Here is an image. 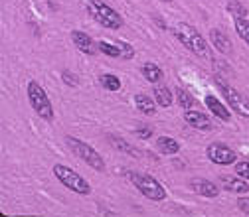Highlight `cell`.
<instances>
[{
  "instance_id": "cell-1",
  "label": "cell",
  "mask_w": 249,
  "mask_h": 217,
  "mask_svg": "<svg viewBox=\"0 0 249 217\" xmlns=\"http://www.w3.org/2000/svg\"><path fill=\"white\" fill-rule=\"evenodd\" d=\"M174 36L178 38V42L186 50H190L194 55H198V57H212V51L208 48V42L204 40V36L198 32L194 26L186 24V22H178L174 26Z\"/></svg>"
},
{
  "instance_id": "cell-2",
  "label": "cell",
  "mask_w": 249,
  "mask_h": 217,
  "mask_svg": "<svg viewBox=\"0 0 249 217\" xmlns=\"http://www.w3.org/2000/svg\"><path fill=\"white\" fill-rule=\"evenodd\" d=\"M26 95H28L30 107L34 109V113H36L40 118H44V120H48V122L53 120V117H55L53 105H52V101H50V97H48L46 89H44L38 81H28Z\"/></svg>"
},
{
  "instance_id": "cell-3",
  "label": "cell",
  "mask_w": 249,
  "mask_h": 217,
  "mask_svg": "<svg viewBox=\"0 0 249 217\" xmlns=\"http://www.w3.org/2000/svg\"><path fill=\"white\" fill-rule=\"evenodd\" d=\"M87 14L95 20L99 26L107 30H119L123 26V18L119 12H115L109 4H105L103 0H87L85 2Z\"/></svg>"
},
{
  "instance_id": "cell-4",
  "label": "cell",
  "mask_w": 249,
  "mask_h": 217,
  "mask_svg": "<svg viewBox=\"0 0 249 217\" xmlns=\"http://www.w3.org/2000/svg\"><path fill=\"white\" fill-rule=\"evenodd\" d=\"M66 144H68V148L75 154V156L81 160V162H85L87 166H91L93 170H97V172H103L105 170V160H103V156L101 154L93 148L91 144H87V142H83V140H79V138H75V136H66Z\"/></svg>"
},
{
  "instance_id": "cell-5",
  "label": "cell",
  "mask_w": 249,
  "mask_h": 217,
  "mask_svg": "<svg viewBox=\"0 0 249 217\" xmlns=\"http://www.w3.org/2000/svg\"><path fill=\"white\" fill-rule=\"evenodd\" d=\"M213 81H215V87L220 89L222 97L226 99V103L230 105V109H231L233 113H237L239 117L249 118V97L241 95V93H239L235 87L228 85L220 75H213Z\"/></svg>"
},
{
  "instance_id": "cell-6",
  "label": "cell",
  "mask_w": 249,
  "mask_h": 217,
  "mask_svg": "<svg viewBox=\"0 0 249 217\" xmlns=\"http://www.w3.org/2000/svg\"><path fill=\"white\" fill-rule=\"evenodd\" d=\"M53 176L57 178V182L61 185H66L68 190H71V192H75L79 196H89L91 194V184L83 176H79L75 170H71V168H68L64 164H55L53 166Z\"/></svg>"
},
{
  "instance_id": "cell-7",
  "label": "cell",
  "mask_w": 249,
  "mask_h": 217,
  "mask_svg": "<svg viewBox=\"0 0 249 217\" xmlns=\"http://www.w3.org/2000/svg\"><path fill=\"white\" fill-rule=\"evenodd\" d=\"M131 182L146 200H150V201H164L166 200V190L157 178H152L148 174H141V172H133Z\"/></svg>"
},
{
  "instance_id": "cell-8",
  "label": "cell",
  "mask_w": 249,
  "mask_h": 217,
  "mask_svg": "<svg viewBox=\"0 0 249 217\" xmlns=\"http://www.w3.org/2000/svg\"><path fill=\"white\" fill-rule=\"evenodd\" d=\"M206 156H208L210 162H213L217 166H230V164H235L237 162L235 150H231L230 146H226L222 142H212L206 148Z\"/></svg>"
},
{
  "instance_id": "cell-9",
  "label": "cell",
  "mask_w": 249,
  "mask_h": 217,
  "mask_svg": "<svg viewBox=\"0 0 249 217\" xmlns=\"http://www.w3.org/2000/svg\"><path fill=\"white\" fill-rule=\"evenodd\" d=\"M184 120H186V125L196 129V131H212L213 129L212 118L206 113H200V111H194V109L184 111Z\"/></svg>"
},
{
  "instance_id": "cell-10",
  "label": "cell",
  "mask_w": 249,
  "mask_h": 217,
  "mask_svg": "<svg viewBox=\"0 0 249 217\" xmlns=\"http://www.w3.org/2000/svg\"><path fill=\"white\" fill-rule=\"evenodd\" d=\"M190 185V190L198 196H204V198H217L220 196V190H217V185L206 178H192L188 182Z\"/></svg>"
},
{
  "instance_id": "cell-11",
  "label": "cell",
  "mask_w": 249,
  "mask_h": 217,
  "mask_svg": "<svg viewBox=\"0 0 249 217\" xmlns=\"http://www.w3.org/2000/svg\"><path fill=\"white\" fill-rule=\"evenodd\" d=\"M220 184H222V188L226 192H231V194L243 196V194L249 192V180H245V178H241L237 174L235 176H222L220 178Z\"/></svg>"
},
{
  "instance_id": "cell-12",
  "label": "cell",
  "mask_w": 249,
  "mask_h": 217,
  "mask_svg": "<svg viewBox=\"0 0 249 217\" xmlns=\"http://www.w3.org/2000/svg\"><path fill=\"white\" fill-rule=\"evenodd\" d=\"M71 42H73V46L81 51V53H85V55H95L99 50H97V44L93 42L85 32H81V30H73L71 32Z\"/></svg>"
},
{
  "instance_id": "cell-13",
  "label": "cell",
  "mask_w": 249,
  "mask_h": 217,
  "mask_svg": "<svg viewBox=\"0 0 249 217\" xmlns=\"http://www.w3.org/2000/svg\"><path fill=\"white\" fill-rule=\"evenodd\" d=\"M204 103H206V107L213 113V117H217V118H220V120H224V122H228L230 120V109L220 101V99H215L213 95H206L204 97Z\"/></svg>"
},
{
  "instance_id": "cell-14",
  "label": "cell",
  "mask_w": 249,
  "mask_h": 217,
  "mask_svg": "<svg viewBox=\"0 0 249 217\" xmlns=\"http://www.w3.org/2000/svg\"><path fill=\"white\" fill-rule=\"evenodd\" d=\"M210 42H212V46L220 53H230L231 51V40L222 32V30L212 28L210 30Z\"/></svg>"
},
{
  "instance_id": "cell-15",
  "label": "cell",
  "mask_w": 249,
  "mask_h": 217,
  "mask_svg": "<svg viewBox=\"0 0 249 217\" xmlns=\"http://www.w3.org/2000/svg\"><path fill=\"white\" fill-rule=\"evenodd\" d=\"M157 148L160 154H164V156H172V154H178L180 152V142L172 136H159L157 138Z\"/></svg>"
},
{
  "instance_id": "cell-16",
  "label": "cell",
  "mask_w": 249,
  "mask_h": 217,
  "mask_svg": "<svg viewBox=\"0 0 249 217\" xmlns=\"http://www.w3.org/2000/svg\"><path fill=\"white\" fill-rule=\"evenodd\" d=\"M172 95H174V93L166 85H157V87H154V91H152L154 101H157V105L162 107V109H166V107H170L174 103V97Z\"/></svg>"
},
{
  "instance_id": "cell-17",
  "label": "cell",
  "mask_w": 249,
  "mask_h": 217,
  "mask_svg": "<svg viewBox=\"0 0 249 217\" xmlns=\"http://www.w3.org/2000/svg\"><path fill=\"white\" fill-rule=\"evenodd\" d=\"M135 107H137L139 113L148 115V117L157 113V101L150 99L148 95H144V93H137L135 95Z\"/></svg>"
},
{
  "instance_id": "cell-18",
  "label": "cell",
  "mask_w": 249,
  "mask_h": 217,
  "mask_svg": "<svg viewBox=\"0 0 249 217\" xmlns=\"http://www.w3.org/2000/svg\"><path fill=\"white\" fill-rule=\"evenodd\" d=\"M141 73H142V77H144L146 81H150V83H159V81H162V77H164V71H162L157 64H144V66L141 67Z\"/></svg>"
},
{
  "instance_id": "cell-19",
  "label": "cell",
  "mask_w": 249,
  "mask_h": 217,
  "mask_svg": "<svg viewBox=\"0 0 249 217\" xmlns=\"http://www.w3.org/2000/svg\"><path fill=\"white\" fill-rule=\"evenodd\" d=\"M174 97H176V103L180 105V109H192L194 107V103H196V99L190 95L186 89H182V87H176L174 89Z\"/></svg>"
},
{
  "instance_id": "cell-20",
  "label": "cell",
  "mask_w": 249,
  "mask_h": 217,
  "mask_svg": "<svg viewBox=\"0 0 249 217\" xmlns=\"http://www.w3.org/2000/svg\"><path fill=\"white\" fill-rule=\"evenodd\" d=\"M233 26H235L237 36L249 46V20L247 18H233Z\"/></svg>"
},
{
  "instance_id": "cell-21",
  "label": "cell",
  "mask_w": 249,
  "mask_h": 217,
  "mask_svg": "<svg viewBox=\"0 0 249 217\" xmlns=\"http://www.w3.org/2000/svg\"><path fill=\"white\" fill-rule=\"evenodd\" d=\"M109 140L113 142V146H115L117 150L127 152V154H131V156H139V154H141L135 146H131V144H129L127 140H124V138H119V136H113V134H111V136H109Z\"/></svg>"
},
{
  "instance_id": "cell-22",
  "label": "cell",
  "mask_w": 249,
  "mask_h": 217,
  "mask_svg": "<svg viewBox=\"0 0 249 217\" xmlns=\"http://www.w3.org/2000/svg\"><path fill=\"white\" fill-rule=\"evenodd\" d=\"M226 6L233 18H247V14H249L247 8L239 2V0H226Z\"/></svg>"
},
{
  "instance_id": "cell-23",
  "label": "cell",
  "mask_w": 249,
  "mask_h": 217,
  "mask_svg": "<svg viewBox=\"0 0 249 217\" xmlns=\"http://www.w3.org/2000/svg\"><path fill=\"white\" fill-rule=\"evenodd\" d=\"M99 81H101V85H103L107 91H119V89H121V79H119L117 75H113V73H103V75L99 77Z\"/></svg>"
},
{
  "instance_id": "cell-24",
  "label": "cell",
  "mask_w": 249,
  "mask_h": 217,
  "mask_svg": "<svg viewBox=\"0 0 249 217\" xmlns=\"http://www.w3.org/2000/svg\"><path fill=\"white\" fill-rule=\"evenodd\" d=\"M97 50H99L101 53L109 55V57H121V48H119L117 44H109V42L101 40V42H97Z\"/></svg>"
},
{
  "instance_id": "cell-25",
  "label": "cell",
  "mask_w": 249,
  "mask_h": 217,
  "mask_svg": "<svg viewBox=\"0 0 249 217\" xmlns=\"http://www.w3.org/2000/svg\"><path fill=\"white\" fill-rule=\"evenodd\" d=\"M117 46L121 48V57L123 59H133L135 57V48L127 42H117Z\"/></svg>"
},
{
  "instance_id": "cell-26",
  "label": "cell",
  "mask_w": 249,
  "mask_h": 217,
  "mask_svg": "<svg viewBox=\"0 0 249 217\" xmlns=\"http://www.w3.org/2000/svg\"><path fill=\"white\" fill-rule=\"evenodd\" d=\"M235 174L249 180V160H241V162H235Z\"/></svg>"
},
{
  "instance_id": "cell-27",
  "label": "cell",
  "mask_w": 249,
  "mask_h": 217,
  "mask_svg": "<svg viewBox=\"0 0 249 217\" xmlns=\"http://www.w3.org/2000/svg\"><path fill=\"white\" fill-rule=\"evenodd\" d=\"M135 134H137L139 138L146 140V138H150V136H152V129H150V127H146V125H141L139 129H135Z\"/></svg>"
},
{
  "instance_id": "cell-28",
  "label": "cell",
  "mask_w": 249,
  "mask_h": 217,
  "mask_svg": "<svg viewBox=\"0 0 249 217\" xmlns=\"http://www.w3.org/2000/svg\"><path fill=\"white\" fill-rule=\"evenodd\" d=\"M61 79H64L66 85H71V87L77 85V77H75L73 73H70V71H64V73H61Z\"/></svg>"
},
{
  "instance_id": "cell-29",
  "label": "cell",
  "mask_w": 249,
  "mask_h": 217,
  "mask_svg": "<svg viewBox=\"0 0 249 217\" xmlns=\"http://www.w3.org/2000/svg\"><path fill=\"white\" fill-rule=\"evenodd\" d=\"M237 209H239L241 213H247V215H249V198H243V196H241V198L237 200Z\"/></svg>"
},
{
  "instance_id": "cell-30",
  "label": "cell",
  "mask_w": 249,
  "mask_h": 217,
  "mask_svg": "<svg viewBox=\"0 0 249 217\" xmlns=\"http://www.w3.org/2000/svg\"><path fill=\"white\" fill-rule=\"evenodd\" d=\"M168 2H172V0H168Z\"/></svg>"
}]
</instances>
